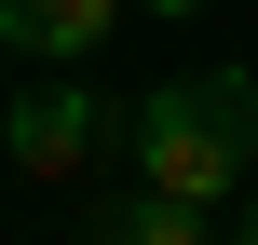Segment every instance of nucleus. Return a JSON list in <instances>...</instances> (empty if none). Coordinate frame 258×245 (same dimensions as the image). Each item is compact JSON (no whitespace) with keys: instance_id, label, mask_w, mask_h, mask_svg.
<instances>
[{"instance_id":"obj_1","label":"nucleus","mask_w":258,"mask_h":245,"mask_svg":"<svg viewBox=\"0 0 258 245\" xmlns=\"http://www.w3.org/2000/svg\"><path fill=\"white\" fill-rule=\"evenodd\" d=\"M122 150H136V177L150 191H177V205H245L258 177V82L245 68H190V82H150V109L122 123Z\"/></svg>"},{"instance_id":"obj_2","label":"nucleus","mask_w":258,"mask_h":245,"mask_svg":"<svg viewBox=\"0 0 258 245\" xmlns=\"http://www.w3.org/2000/svg\"><path fill=\"white\" fill-rule=\"evenodd\" d=\"M109 136H122V123H109V95H95V82H54V68H41V82H14V109H0V150H14L41 191L95 177V150H109Z\"/></svg>"},{"instance_id":"obj_3","label":"nucleus","mask_w":258,"mask_h":245,"mask_svg":"<svg viewBox=\"0 0 258 245\" xmlns=\"http://www.w3.org/2000/svg\"><path fill=\"white\" fill-rule=\"evenodd\" d=\"M122 27V0H0V55L14 68H95Z\"/></svg>"},{"instance_id":"obj_4","label":"nucleus","mask_w":258,"mask_h":245,"mask_svg":"<svg viewBox=\"0 0 258 245\" xmlns=\"http://www.w3.org/2000/svg\"><path fill=\"white\" fill-rule=\"evenodd\" d=\"M109 245H204V205H177V191L136 177V191L109 205Z\"/></svg>"},{"instance_id":"obj_5","label":"nucleus","mask_w":258,"mask_h":245,"mask_svg":"<svg viewBox=\"0 0 258 245\" xmlns=\"http://www.w3.org/2000/svg\"><path fill=\"white\" fill-rule=\"evenodd\" d=\"M231 245H258V177H245V232H231Z\"/></svg>"},{"instance_id":"obj_6","label":"nucleus","mask_w":258,"mask_h":245,"mask_svg":"<svg viewBox=\"0 0 258 245\" xmlns=\"http://www.w3.org/2000/svg\"><path fill=\"white\" fill-rule=\"evenodd\" d=\"M150 14H204V0H150Z\"/></svg>"}]
</instances>
